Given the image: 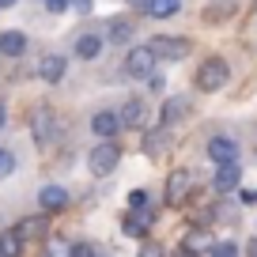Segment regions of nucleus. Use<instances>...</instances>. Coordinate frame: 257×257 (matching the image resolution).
Returning <instances> with one entry per match:
<instances>
[{
	"mask_svg": "<svg viewBox=\"0 0 257 257\" xmlns=\"http://www.w3.org/2000/svg\"><path fill=\"white\" fill-rule=\"evenodd\" d=\"M227 80H231V64H227L223 57H208V61H201V68H197V76H193L197 91H204V95L219 91Z\"/></svg>",
	"mask_w": 257,
	"mask_h": 257,
	"instance_id": "obj_1",
	"label": "nucleus"
},
{
	"mask_svg": "<svg viewBox=\"0 0 257 257\" xmlns=\"http://www.w3.org/2000/svg\"><path fill=\"white\" fill-rule=\"evenodd\" d=\"M117 163H121V148L113 144V140H98V144L91 148V155H87V167H91L95 178H110L113 170H117Z\"/></svg>",
	"mask_w": 257,
	"mask_h": 257,
	"instance_id": "obj_2",
	"label": "nucleus"
},
{
	"mask_svg": "<svg viewBox=\"0 0 257 257\" xmlns=\"http://www.w3.org/2000/svg\"><path fill=\"white\" fill-rule=\"evenodd\" d=\"M148 49L155 53V61H185L189 57V38H178V34H155L148 42Z\"/></svg>",
	"mask_w": 257,
	"mask_h": 257,
	"instance_id": "obj_3",
	"label": "nucleus"
},
{
	"mask_svg": "<svg viewBox=\"0 0 257 257\" xmlns=\"http://www.w3.org/2000/svg\"><path fill=\"white\" fill-rule=\"evenodd\" d=\"M125 72L133 76V80H148V76L155 72V53H152L148 46L128 49V57H125Z\"/></svg>",
	"mask_w": 257,
	"mask_h": 257,
	"instance_id": "obj_4",
	"label": "nucleus"
},
{
	"mask_svg": "<svg viewBox=\"0 0 257 257\" xmlns=\"http://www.w3.org/2000/svg\"><path fill=\"white\" fill-rule=\"evenodd\" d=\"M193 193V174L189 170H170L167 178V204H185Z\"/></svg>",
	"mask_w": 257,
	"mask_h": 257,
	"instance_id": "obj_5",
	"label": "nucleus"
},
{
	"mask_svg": "<svg viewBox=\"0 0 257 257\" xmlns=\"http://www.w3.org/2000/svg\"><path fill=\"white\" fill-rule=\"evenodd\" d=\"M121 231L128 234V238H148V231H152V212L148 208H133L121 216Z\"/></svg>",
	"mask_w": 257,
	"mask_h": 257,
	"instance_id": "obj_6",
	"label": "nucleus"
},
{
	"mask_svg": "<svg viewBox=\"0 0 257 257\" xmlns=\"http://www.w3.org/2000/svg\"><path fill=\"white\" fill-rule=\"evenodd\" d=\"M53 110L49 106H34V113H31V133H34V140H38L42 148L53 140Z\"/></svg>",
	"mask_w": 257,
	"mask_h": 257,
	"instance_id": "obj_7",
	"label": "nucleus"
},
{
	"mask_svg": "<svg viewBox=\"0 0 257 257\" xmlns=\"http://www.w3.org/2000/svg\"><path fill=\"white\" fill-rule=\"evenodd\" d=\"M117 128H121V117L113 110H98L95 117H91V133H95L98 140H113V137H117Z\"/></svg>",
	"mask_w": 257,
	"mask_h": 257,
	"instance_id": "obj_8",
	"label": "nucleus"
},
{
	"mask_svg": "<svg viewBox=\"0 0 257 257\" xmlns=\"http://www.w3.org/2000/svg\"><path fill=\"white\" fill-rule=\"evenodd\" d=\"M204 152H208L212 163H231V159H238V140H231V137H212Z\"/></svg>",
	"mask_w": 257,
	"mask_h": 257,
	"instance_id": "obj_9",
	"label": "nucleus"
},
{
	"mask_svg": "<svg viewBox=\"0 0 257 257\" xmlns=\"http://www.w3.org/2000/svg\"><path fill=\"white\" fill-rule=\"evenodd\" d=\"M216 189L219 193H231V189H238V182H242V167H238V159H231V163H216Z\"/></svg>",
	"mask_w": 257,
	"mask_h": 257,
	"instance_id": "obj_10",
	"label": "nucleus"
},
{
	"mask_svg": "<svg viewBox=\"0 0 257 257\" xmlns=\"http://www.w3.org/2000/svg\"><path fill=\"white\" fill-rule=\"evenodd\" d=\"M49 231H53V227H49V212H42V216H27V219H19V227H16L19 238H46Z\"/></svg>",
	"mask_w": 257,
	"mask_h": 257,
	"instance_id": "obj_11",
	"label": "nucleus"
},
{
	"mask_svg": "<svg viewBox=\"0 0 257 257\" xmlns=\"http://www.w3.org/2000/svg\"><path fill=\"white\" fill-rule=\"evenodd\" d=\"M117 117H121V128H144V121H148V106L140 102V98H128L125 110H121Z\"/></svg>",
	"mask_w": 257,
	"mask_h": 257,
	"instance_id": "obj_12",
	"label": "nucleus"
},
{
	"mask_svg": "<svg viewBox=\"0 0 257 257\" xmlns=\"http://www.w3.org/2000/svg\"><path fill=\"white\" fill-rule=\"evenodd\" d=\"M38 204H42V212H61L64 204H68V189H61V185H42Z\"/></svg>",
	"mask_w": 257,
	"mask_h": 257,
	"instance_id": "obj_13",
	"label": "nucleus"
},
{
	"mask_svg": "<svg viewBox=\"0 0 257 257\" xmlns=\"http://www.w3.org/2000/svg\"><path fill=\"white\" fill-rule=\"evenodd\" d=\"M61 76H64V57L46 53V57L38 61V80H46V83H61Z\"/></svg>",
	"mask_w": 257,
	"mask_h": 257,
	"instance_id": "obj_14",
	"label": "nucleus"
},
{
	"mask_svg": "<svg viewBox=\"0 0 257 257\" xmlns=\"http://www.w3.org/2000/svg\"><path fill=\"white\" fill-rule=\"evenodd\" d=\"M0 53L4 57H23L27 53V34L23 31H4L0 34Z\"/></svg>",
	"mask_w": 257,
	"mask_h": 257,
	"instance_id": "obj_15",
	"label": "nucleus"
},
{
	"mask_svg": "<svg viewBox=\"0 0 257 257\" xmlns=\"http://www.w3.org/2000/svg\"><path fill=\"white\" fill-rule=\"evenodd\" d=\"M102 46L106 42L98 38V34H80V38H76V57H80V61H95V57L102 53Z\"/></svg>",
	"mask_w": 257,
	"mask_h": 257,
	"instance_id": "obj_16",
	"label": "nucleus"
},
{
	"mask_svg": "<svg viewBox=\"0 0 257 257\" xmlns=\"http://www.w3.org/2000/svg\"><path fill=\"white\" fill-rule=\"evenodd\" d=\"M144 12L152 19H170L182 12V0H144Z\"/></svg>",
	"mask_w": 257,
	"mask_h": 257,
	"instance_id": "obj_17",
	"label": "nucleus"
},
{
	"mask_svg": "<svg viewBox=\"0 0 257 257\" xmlns=\"http://www.w3.org/2000/svg\"><path fill=\"white\" fill-rule=\"evenodd\" d=\"M133 38V23L128 19H110V46H125Z\"/></svg>",
	"mask_w": 257,
	"mask_h": 257,
	"instance_id": "obj_18",
	"label": "nucleus"
},
{
	"mask_svg": "<svg viewBox=\"0 0 257 257\" xmlns=\"http://www.w3.org/2000/svg\"><path fill=\"white\" fill-rule=\"evenodd\" d=\"M185 106H189V102H185V98H167V106H163V125H174V121H182L185 117Z\"/></svg>",
	"mask_w": 257,
	"mask_h": 257,
	"instance_id": "obj_19",
	"label": "nucleus"
},
{
	"mask_svg": "<svg viewBox=\"0 0 257 257\" xmlns=\"http://www.w3.org/2000/svg\"><path fill=\"white\" fill-rule=\"evenodd\" d=\"M19 249H23V238L16 234V227L0 234V257H4V253H19Z\"/></svg>",
	"mask_w": 257,
	"mask_h": 257,
	"instance_id": "obj_20",
	"label": "nucleus"
},
{
	"mask_svg": "<svg viewBox=\"0 0 257 257\" xmlns=\"http://www.w3.org/2000/svg\"><path fill=\"white\" fill-rule=\"evenodd\" d=\"M167 144H170V140H167V125H163L159 133H152V137H148L144 152H148V155H152V159H155V155H159V152H163V148H167Z\"/></svg>",
	"mask_w": 257,
	"mask_h": 257,
	"instance_id": "obj_21",
	"label": "nucleus"
},
{
	"mask_svg": "<svg viewBox=\"0 0 257 257\" xmlns=\"http://www.w3.org/2000/svg\"><path fill=\"white\" fill-rule=\"evenodd\" d=\"M12 170H16V155H12L8 148H0V178H8Z\"/></svg>",
	"mask_w": 257,
	"mask_h": 257,
	"instance_id": "obj_22",
	"label": "nucleus"
},
{
	"mask_svg": "<svg viewBox=\"0 0 257 257\" xmlns=\"http://www.w3.org/2000/svg\"><path fill=\"white\" fill-rule=\"evenodd\" d=\"M208 249V253H216V257H234L238 253V246H234V242H216V246H204Z\"/></svg>",
	"mask_w": 257,
	"mask_h": 257,
	"instance_id": "obj_23",
	"label": "nucleus"
},
{
	"mask_svg": "<svg viewBox=\"0 0 257 257\" xmlns=\"http://www.w3.org/2000/svg\"><path fill=\"white\" fill-rule=\"evenodd\" d=\"M148 201H152L148 189H133V193H128V204H133V208H148Z\"/></svg>",
	"mask_w": 257,
	"mask_h": 257,
	"instance_id": "obj_24",
	"label": "nucleus"
},
{
	"mask_svg": "<svg viewBox=\"0 0 257 257\" xmlns=\"http://www.w3.org/2000/svg\"><path fill=\"white\" fill-rule=\"evenodd\" d=\"M182 249H204V231L201 234H189V238L182 242Z\"/></svg>",
	"mask_w": 257,
	"mask_h": 257,
	"instance_id": "obj_25",
	"label": "nucleus"
},
{
	"mask_svg": "<svg viewBox=\"0 0 257 257\" xmlns=\"http://www.w3.org/2000/svg\"><path fill=\"white\" fill-rule=\"evenodd\" d=\"M68 8H76L80 16H87V12H91V0H68Z\"/></svg>",
	"mask_w": 257,
	"mask_h": 257,
	"instance_id": "obj_26",
	"label": "nucleus"
},
{
	"mask_svg": "<svg viewBox=\"0 0 257 257\" xmlns=\"http://www.w3.org/2000/svg\"><path fill=\"white\" fill-rule=\"evenodd\" d=\"M42 4H46L49 12H64V8H68V0H42Z\"/></svg>",
	"mask_w": 257,
	"mask_h": 257,
	"instance_id": "obj_27",
	"label": "nucleus"
},
{
	"mask_svg": "<svg viewBox=\"0 0 257 257\" xmlns=\"http://www.w3.org/2000/svg\"><path fill=\"white\" fill-rule=\"evenodd\" d=\"M238 197H242V204H257V189H242Z\"/></svg>",
	"mask_w": 257,
	"mask_h": 257,
	"instance_id": "obj_28",
	"label": "nucleus"
},
{
	"mask_svg": "<svg viewBox=\"0 0 257 257\" xmlns=\"http://www.w3.org/2000/svg\"><path fill=\"white\" fill-rule=\"evenodd\" d=\"M68 253H76V257H80V253H91V246H87V242H76V246H68Z\"/></svg>",
	"mask_w": 257,
	"mask_h": 257,
	"instance_id": "obj_29",
	"label": "nucleus"
},
{
	"mask_svg": "<svg viewBox=\"0 0 257 257\" xmlns=\"http://www.w3.org/2000/svg\"><path fill=\"white\" fill-rule=\"evenodd\" d=\"M246 253H253V257H257V238H249V246H246Z\"/></svg>",
	"mask_w": 257,
	"mask_h": 257,
	"instance_id": "obj_30",
	"label": "nucleus"
},
{
	"mask_svg": "<svg viewBox=\"0 0 257 257\" xmlns=\"http://www.w3.org/2000/svg\"><path fill=\"white\" fill-rule=\"evenodd\" d=\"M4 121H8V110H4V106H0V128H4Z\"/></svg>",
	"mask_w": 257,
	"mask_h": 257,
	"instance_id": "obj_31",
	"label": "nucleus"
},
{
	"mask_svg": "<svg viewBox=\"0 0 257 257\" xmlns=\"http://www.w3.org/2000/svg\"><path fill=\"white\" fill-rule=\"evenodd\" d=\"M12 4H19V0H0V8H12Z\"/></svg>",
	"mask_w": 257,
	"mask_h": 257,
	"instance_id": "obj_32",
	"label": "nucleus"
}]
</instances>
